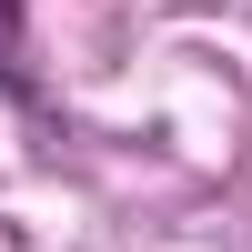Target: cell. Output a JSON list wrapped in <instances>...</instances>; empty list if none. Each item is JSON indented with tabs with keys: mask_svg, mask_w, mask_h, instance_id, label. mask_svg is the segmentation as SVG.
I'll list each match as a JSON object with an SVG mask.
<instances>
[{
	"mask_svg": "<svg viewBox=\"0 0 252 252\" xmlns=\"http://www.w3.org/2000/svg\"><path fill=\"white\" fill-rule=\"evenodd\" d=\"M0 91H10V101H40V81H31V40H20V0H0Z\"/></svg>",
	"mask_w": 252,
	"mask_h": 252,
	"instance_id": "obj_1",
	"label": "cell"
}]
</instances>
